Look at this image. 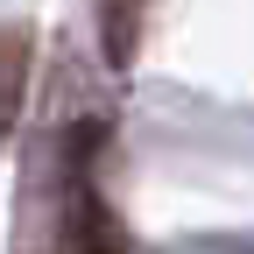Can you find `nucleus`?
<instances>
[{
	"mask_svg": "<svg viewBox=\"0 0 254 254\" xmlns=\"http://www.w3.org/2000/svg\"><path fill=\"white\" fill-rule=\"evenodd\" d=\"M28 57H36V36L21 21H0V141L14 134L21 99H28Z\"/></svg>",
	"mask_w": 254,
	"mask_h": 254,
	"instance_id": "obj_1",
	"label": "nucleus"
},
{
	"mask_svg": "<svg viewBox=\"0 0 254 254\" xmlns=\"http://www.w3.org/2000/svg\"><path fill=\"white\" fill-rule=\"evenodd\" d=\"M141 7L148 0H99V43H106V64H134L141 50Z\"/></svg>",
	"mask_w": 254,
	"mask_h": 254,
	"instance_id": "obj_2",
	"label": "nucleus"
}]
</instances>
